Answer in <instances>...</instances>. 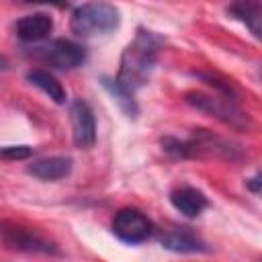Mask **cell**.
Instances as JSON below:
<instances>
[{"mask_svg":"<svg viewBox=\"0 0 262 262\" xmlns=\"http://www.w3.org/2000/svg\"><path fill=\"white\" fill-rule=\"evenodd\" d=\"M162 149L170 156V158H176V160H186V158H192V149H190V143L188 139H178V137H162Z\"/></svg>","mask_w":262,"mask_h":262,"instance_id":"9a60e30c","label":"cell"},{"mask_svg":"<svg viewBox=\"0 0 262 262\" xmlns=\"http://www.w3.org/2000/svg\"><path fill=\"white\" fill-rule=\"evenodd\" d=\"M70 121H72V137L78 147H92L96 141V117L90 104L82 98L70 104Z\"/></svg>","mask_w":262,"mask_h":262,"instance_id":"52a82bcc","label":"cell"},{"mask_svg":"<svg viewBox=\"0 0 262 262\" xmlns=\"http://www.w3.org/2000/svg\"><path fill=\"white\" fill-rule=\"evenodd\" d=\"M160 45H162V39L154 31L139 27L135 33V39L125 47L121 55L115 82L131 94L143 88L149 82V76L156 68Z\"/></svg>","mask_w":262,"mask_h":262,"instance_id":"6da1fadb","label":"cell"},{"mask_svg":"<svg viewBox=\"0 0 262 262\" xmlns=\"http://www.w3.org/2000/svg\"><path fill=\"white\" fill-rule=\"evenodd\" d=\"M51 31H53V18L43 12L23 16L16 23V37L25 43H41L49 39Z\"/></svg>","mask_w":262,"mask_h":262,"instance_id":"30bf717a","label":"cell"},{"mask_svg":"<svg viewBox=\"0 0 262 262\" xmlns=\"http://www.w3.org/2000/svg\"><path fill=\"white\" fill-rule=\"evenodd\" d=\"M227 14L242 20L248 31L260 39V23H262V10H260V2L258 0H233L229 6H227Z\"/></svg>","mask_w":262,"mask_h":262,"instance_id":"7c38bea8","label":"cell"},{"mask_svg":"<svg viewBox=\"0 0 262 262\" xmlns=\"http://www.w3.org/2000/svg\"><path fill=\"white\" fill-rule=\"evenodd\" d=\"M260 182H262V180H260V174H256V176H252L250 180H246V186H248L254 194H258V192H260Z\"/></svg>","mask_w":262,"mask_h":262,"instance_id":"ac0fdd59","label":"cell"},{"mask_svg":"<svg viewBox=\"0 0 262 262\" xmlns=\"http://www.w3.org/2000/svg\"><path fill=\"white\" fill-rule=\"evenodd\" d=\"M102 86L111 92V96L119 102V106L125 111V115H127V117H131V119H135V117H137L139 106H137V102H135V94L127 92L125 88H121V86H119L115 80H111V78H102Z\"/></svg>","mask_w":262,"mask_h":262,"instance_id":"5bb4252c","label":"cell"},{"mask_svg":"<svg viewBox=\"0 0 262 262\" xmlns=\"http://www.w3.org/2000/svg\"><path fill=\"white\" fill-rule=\"evenodd\" d=\"M27 80H29V84H33V86H37L41 92H45L55 104H63V102H66V98H68L66 88H63L61 82H59L53 74H49L47 70H31V72L27 74Z\"/></svg>","mask_w":262,"mask_h":262,"instance_id":"4fadbf2b","label":"cell"},{"mask_svg":"<svg viewBox=\"0 0 262 262\" xmlns=\"http://www.w3.org/2000/svg\"><path fill=\"white\" fill-rule=\"evenodd\" d=\"M33 55L39 57L41 61L49 63L55 70H74V68H80L82 63H86V59H88L86 47L76 41H70V39H55V41L35 49Z\"/></svg>","mask_w":262,"mask_h":262,"instance_id":"5b68a950","label":"cell"},{"mask_svg":"<svg viewBox=\"0 0 262 262\" xmlns=\"http://www.w3.org/2000/svg\"><path fill=\"white\" fill-rule=\"evenodd\" d=\"M4 63H6V59H4V57H0V68H6Z\"/></svg>","mask_w":262,"mask_h":262,"instance_id":"d6986e66","label":"cell"},{"mask_svg":"<svg viewBox=\"0 0 262 262\" xmlns=\"http://www.w3.org/2000/svg\"><path fill=\"white\" fill-rule=\"evenodd\" d=\"M184 100L192 108H196V111L221 121L223 125H227V127H231L235 131H250L252 129V119L237 106L233 96H225L221 92L207 94V92L192 90V92L184 94Z\"/></svg>","mask_w":262,"mask_h":262,"instance_id":"3957f363","label":"cell"},{"mask_svg":"<svg viewBox=\"0 0 262 262\" xmlns=\"http://www.w3.org/2000/svg\"><path fill=\"white\" fill-rule=\"evenodd\" d=\"M160 244H162V248H166L170 252H176V254L207 252L205 242L194 231H190L188 227H172V229L164 231V235L160 237Z\"/></svg>","mask_w":262,"mask_h":262,"instance_id":"9c48e42d","label":"cell"},{"mask_svg":"<svg viewBox=\"0 0 262 262\" xmlns=\"http://www.w3.org/2000/svg\"><path fill=\"white\" fill-rule=\"evenodd\" d=\"M33 156L31 145H2L0 147V160H27Z\"/></svg>","mask_w":262,"mask_h":262,"instance_id":"2e32d148","label":"cell"},{"mask_svg":"<svg viewBox=\"0 0 262 262\" xmlns=\"http://www.w3.org/2000/svg\"><path fill=\"white\" fill-rule=\"evenodd\" d=\"M111 229H113L115 237H119L123 244H129V246L147 242L156 231L154 221L145 213H141L139 209H133V207L119 209L113 217Z\"/></svg>","mask_w":262,"mask_h":262,"instance_id":"277c9868","label":"cell"},{"mask_svg":"<svg viewBox=\"0 0 262 262\" xmlns=\"http://www.w3.org/2000/svg\"><path fill=\"white\" fill-rule=\"evenodd\" d=\"M72 166H74L72 158H66V156H49V158L33 160L31 164H27L25 170H27V174H31L37 180L55 182V180H61V178L70 176Z\"/></svg>","mask_w":262,"mask_h":262,"instance_id":"ba28073f","label":"cell"},{"mask_svg":"<svg viewBox=\"0 0 262 262\" xmlns=\"http://www.w3.org/2000/svg\"><path fill=\"white\" fill-rule=\"evenodd\" d=\"M0 239L12 250L35 252V254H57V248L49 239L41 237L31 229H23L10 223H0Z\"/></svg>","mask_w":262,"mask_h":262,"instance_id":"8992f818","label":"cell"},{"mask_svg":"<svg viewBox=\"0 0 262 262\" xmlns=\"http://www.w3.org/2000/svg\"><path fill=\"white\" fill-rule=\"evenodd\" d=\"M170 203L180 215H184L188 219L199 217L209 205L207 196L199 188H192V186H180V188L172 190L170 192Z\"/></svg>","mask_w":262,"mask_h":262,"instance_id":"8fae6325","label":"cell"},{"mask_svg":"<svg viewBox=\"0 0 262 262\" xmlns=\"http://www.w3.org/2000/svg\"><path fill=\"white\" fill-rule=\"evenodd\" d=\"M121 12L117 6L106 2H86L72 10L70 29L76 37H102L119 29Z\"/></svg>","mask_w":262,"mask_h":262,"instance_id":"7a4b0ae2","label":"cell"},{"mask_svg":"<svg viewBox=\"0 0 262 262\" xmlns=\"http://www.w3.org/2000/svg\"><path fill=\"white\" fill-rule=\"evenodd\" d=\"M27 4H49V6H55V8H66L68 6V0H23Z\"/></svg>","mask_w":262,"mask_h":262,"instance_id":"e0dca14e","label":"cell"}]
</instances>
